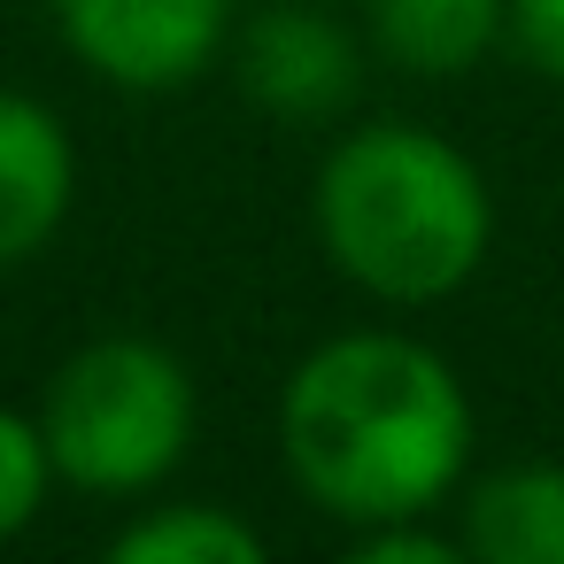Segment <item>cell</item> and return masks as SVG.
Wrapping results in <instances>:
<instances>
[{
    "label": "cell",
    "mask_w": 564,
    "mask_h": 564,
    "mask_svg": "<svg viewBox=\"0 0 564 564\" xmlns=\"http://www.w3.org/2000/svg\"><path fill=\"white\" fill-rule=\"evenodd\" d=\"M471 433L464 371L402 325L333 333L279 387V464L340 533L456 502Z\"/></svg>",
    "instance_id": "obj_1"
},
{
    "label": "cell",
    "mask_w": 564,
    "mask_h": 564,
    "mask_svg": "<svg viewBox=\"0 0 564 564\" xmlns=\"http://www.w3.org/2000/svg\"><path fill=\"white\" fill-rule=\"evenodd\" d=\"M310 232L364 302L433 310L495 256V186L448 132L379 117L325 148Z\"/></svg>",
    "instance_id": "obj_2"
},
{
    "label": "cell",
    "mask_w": 564,
    "mask_h": 564,
    "mask_svg": "<svg viewBox=\"0 0 564 564\" xmlns=\"http://www.w3.org/2000/svg\"><path fill=\"white\" fill-rule=\"evenodd\" d=\"M40 433L55 479L94 502H148L194 448L202 387L178 348L148 333H101L70 348L40 394Z\"/></svg>",
    "instance_id": "obj_3"
},
{
    "label": "cell",
    "mask_w": 564,
    "mask_h": 564,
    "mask_svg": "<svg viewBox=\"0 0 564 564\" xmlns=\"http://www.w3.org/2000/svg\"><path fill=\"white\" fill-rule=\"evenodd\" d=\"M225 63H232V86L271 124L325 132L364 101L371 47H364V24H348L325 0H263L232 24Z\"/></svg>",
    "instance_id": "obj_4"
},
{
    "label": "cell",
    "mask_w": 564,
    "mask_h": 564,
    "mask_svg": "<svg viewBox=\"0 0 564 564\" xmlns=\"http://www.w3.org/2000/svg\"><path fill=\"white\" fill-rule=\"evenodd\" d=\"M55 40L117 94L163 101L202 86L240 24V0H47Z\"/></svg>",
    "instance_id": "obj_5"
},
{
    "label": "cell",
    "mask_w": 564,
    "mask_h": 564,
    "mask_svg": "<svg viewBox=\"0 0 564 564\" xmlns=\"http://www.w3.org/2000/svg\"><path fill=\"white\" fill-rule=\"evenodd\" d=\"M78 202V140L40 101L0 86V279L40 263Z\"/></svg>",
    "instance_id": "obj_6"
},
{
    "label": "cell",
    "mask_w": 564,
    "mask_h": 564,
    "mask_svg": "<svg viewBox=\"0 0 564 564\" xmlns=\"http://www.w3.org/2000/svg\"><path fill=\"white\" fill-rule=\"evenodd\" d=\"M448 510L464 564H564V464L549 456L464 471Z\"/></svg>",
    "instance_id": "obj_7"
},
{
    "label": "cell",
    "mask_w": 564,
    "mask_h": 564,
    "mask_svg": "<svg viewBox=\"0 0 564 564\" xmlns=\"http://www.w3.org/2000/svg\"><path fill=\"white\" fill-rule=\"evenodd\" d=\"M356 24L387 70L417 86H456L495 47H510V0H356Z\"/></svg>",
    "instance_id": "obj_8"
},
{
    "label": "cell",
    "mask_w": 564,
    "mask_h": 564,
    "mask_svg": "<svg viewBox=\"0 0 564 564\" xmlns=\"http://www.w3.org/2000/svg\"><path fill=\"white\" fill-rule=\"evenodd\" d=\"M109 556L117 564H263L271 541L232 502L186 495V502H148L140 518H124L109 533Z\"/></svg>",
    "instance_id": "obj_9"
},
{
    "label": "cell",
    "mask_w": 564,
    "mask_h": 564,
    "mask_svg": "<svg viewBox=\"0 0 564 564\" xmlns=\"http://www.w3.org/2000/svg\"><path fill=\"white\" fill-rule=\"evenodd\" d=\"M55 487H63V479H55V456H47V433H40V417L0 402V541L32 533Z\"/></svg>",
    "instance_id": "obj_10"
},
{
    "label": "cell",
    "mask_w": 564,
    "mask_h": 564,
    "mask_svg": "<svg viewBox=\"0 0 564 564\" xmlns=\"http://www.w3.org/2000/svg\"><path fill=\"white\" fill-rule=\"evenodd\" d=\"M348 564H464L456 525L441 533L433 518H379L348 533Z\"/></svg>",
    "instance_id": "obj_11"
},
{
    "label": "cell",
    "mask_w": 564,
    "mask_h": 564,
    "mask_svg": "<svg viewBox=\"0 0 564 564\" xmlns=\"http://www.w3.org/2000/svg\"><path fill=\"white\" fill-rule=\"evenodd\" d=\"M510 47L525 55V70L564 86V0H510Z\"/></svg>",
    "instance_id": "obj_12"
}]
</instances>
